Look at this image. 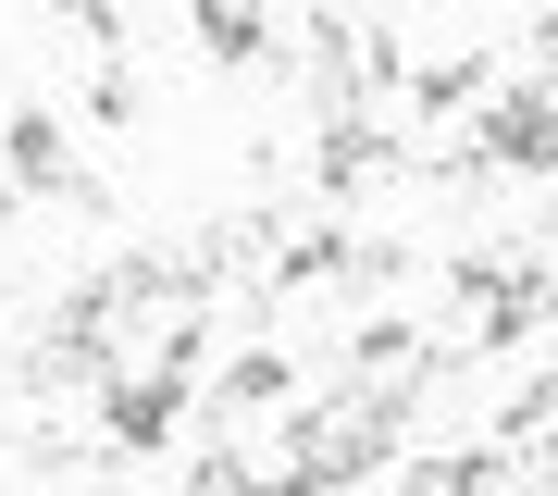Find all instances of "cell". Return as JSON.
<instances>
[{
  "label": "cell",
  "instance_id": "1",
  "mask_svg": "<svg viewBox=\"0 0 558 496\" xmlns=\"http://www.w3.org/2000/svg\"><path fill=\"white\" fill-rule=\"evenodd\" d=\"M112 435L124 447H161V435H174V385H124L112 397Z\"/></svg>",
  "mask_w": 558,
  "mask_h": 496
},
{
  "label": "cell",
  "instance_id": "2",
  "mask_svg": "<svg viewBox=\"0 0 558 496\" xmlns=\"http://www.w3.org/2000/svg\"><path fill=\"white\" fill-rule=\"evenodd\" d=\"M199 38L223 62H260V13H248V0H199Z\"/></svg>",
  "mask_w": 558,
  "mask_h": 496
}]
</instances>
